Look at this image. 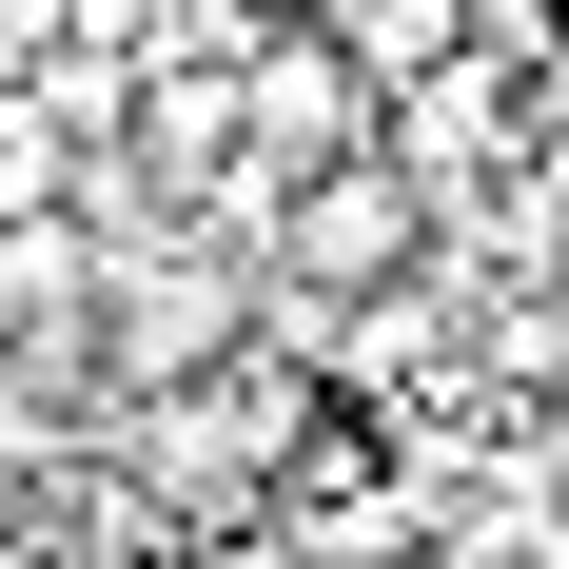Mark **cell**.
I'll list each match as a JSON object with an SVG mask.
<instances>
[{
  "mask_svg": "<svg viewBox=\"0 0 569 569\" xmlns=\"http://www.w3.org/2000/svg\"><path fill=\"white\" fill-rule=\"evenodd\" d=\"M256 217H276V276H315V295H373V276H412V256H432V177H393L373 138H353V158H295V177H256Z\"/></svg>",
  "mask_w": 569,
  "mask_h": 569,
  "instance_id": "6da1fadb",
  "label": "cell"
},
{
  "mask_svg": "<svg viewBox=\"0 0 569 569\" xmlns=\"http://www.w3.org/2000/svg\"><path fill=\"white\" fill-rule=\"evenodd\" d=\"M353 138H373V59H353L315 0H276V20H256V59H236V177L353 158Z\"/></svg>",
  "mask_w": 569,
  "mask_h": 569,
  "instance_id": "7a4b0ae2",
  "label": "cell"
},
{
  "mask_svg": "<svg viewBox=\"0 0 569 569\" xmlns=\"http://www.w3.org/2000/svg\"><path fill=\"white\" fill-rule=\"evenodd\" d=\"M315 20H335L373 79H432V59H452V0H315Z\"/></svg>",
  "mask_w": 569,
  "mask_h": 569,
  "instance_id": "3957f363",
  "label": "cell"
}]
</instances>
